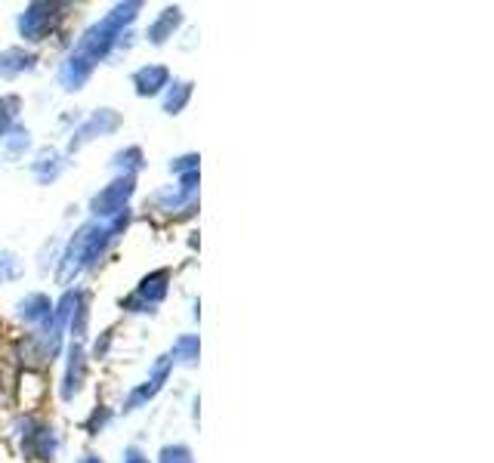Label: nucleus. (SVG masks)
Masks as SVG:
<instances>
[{"label":"nucleus","instance_id":"0eeeda50","mask_svg":"<svg viewBox=\"0 0 494 463\" xmlns=\"http://www.w3.org/2000/svg\"><path fill=\"white\" fill-rule=\"evenodd\" d=\"M176 25H180V10H164V16H161V19L149 28L152 43H164V41H167V34H171Z\"/></svg>","mask_w":494,"mask_h":463},{"label":"nucleus","instance_id":"7ed1b4c3","mask_svg":"<svg viewBox=\"0 0 494 463\" xmlns=\"http://www.w3.org/2000/svg\"><path fill=\"white\" fill-rule=\"evenodd\" d=\"M130 192H134V180H117V182H112V186L106 189L102 195H96L93 198V213H121L124 210V201L130 198Z\"/></svg>","mask_w":494,"mask_h":463},{"label":"nucleus","instance_id":"423d86ee","mask_svg":"<svg viewBox=\"0 0 494 463\" xmlns=\"http://www.w3.org/2000/svg\"><path fill=\"white\" fill-rule=\"evenodd\" d=\"M22 319L25 321H43L50 319V300L43 293H32V297L22 303Z\"/></svg>","mask_w":494,"mask_h":463},{"label":"nucleus","instance_id":"f03ea898","mask_svg":"<svg viewBox=\"0 0 494 463\" xmlns=\"http://www.w3.org/2000/svg\"><path fill=\"white\" fill-rule=\"evenodd\" d=\"M53 19H56V6H50V4H34V6H28V10L19 16V32H22V38L41 41L43 34H47L50 28H53Z\"/></svg>","mask_w":494,"mask_h":463},{"label":"nucleus","instance_id":"9d476101","mask_svg":"<svg viewBox=\"0 0 494 463\" xmlns=\"http://www.w3.org/2000/svg\"><path fill=\"white\" fill-rule=\"evenodd\" d=\"M189 97H191V84H176V87H171V93H167L164 108H167L171 115H180V112H182V106L189 102Z\"/></svg>","mask_w":494,"mask_h":463},{"label":"nucleus","instance_id":"6e6552de","mask_svg":"<svg viewBox=\"0 0 494 463\" xmlns=\"http://www.w3.org/2000/svg\"><path fill=\"white\" fill-rule=\"evenodd\" d=\"M80 380H84V356H80V349H75V352H71L69 377H65V399H71V395L78 393Z\"/></svg>","mask_w":494,"mask_h":463},{"label":"nucleus","instance_id":"f8f14e48","mask_svg":"<svg viewBox=\"0 0 494 463\" xmlns=\"http://www.w3.org/2000/svg\"><path fill=\"white\" fill-rule=\"evenodd\" d=\"M161 463H191V454H189V448L173 445V448H164V451H161Z\"/></svg>","mask_w":494,"mask_h":463},{"label":"nucleus","instance_id":"39448f33","mask_svg":"<svg viewBox=\"0 0 494 463\" xmlns=\"http://www.w3.org/2000/svg\"><path fill=\"white\" fill-rule=\"evenodd\" d=\"M164 282H167V272H154V275H149L143 284H139L136 297L149 300V303H158V300L167 293V284H164Z\"/></svg>","mask_w":494,"mask_h":463},{"label":"nucleus","instance_id":"2eb2a0df","mask_svg":"<svg viewBox=\"0 0 494 463\" xmlns=\"http://www.w3.org/2000/svg\"><path fill=\"white\" fill-rule=\"evenodd\" d=\"M80 463H102V460H99V458H84Z\"/></svg>","mask_w":494,"mask_h":463},{"label":"nucleus","instance_id":"9b49d317","mask_svg":"<svg viewBox=\"0 0 494 463\" xmlns=\"http://www.w3.org/2000/svg\"><path fill=\"white\" fill-rule=\"evenodd\" d=\"M198 358V340L195 337H182L173 347V362H195Z\"/></svg>","mask_w":494,"mask_h":463},{"label":"nucleus","instance_id":"ddd939ff","mask_svg":"<svg viewBox=\"0 0 494 463\" xmlns=\"http://www.w3.org/2000/svg\"><path fill=\"white\" fill-rule=\"evenodd\" d=\"M124 463H149V458H143L136 448H127V454H124Z\"/></svg>","mask_w":494,"mask_h":463},{"label":"nucleus","instance_id":"4468645a","mask_svg":"<svg viewBox=\"0 0 494 463\" xmlns=\"http://www.w3.org/2000/svg\"><path fill=\"white\" fill-rule=\"evenodd\" d=\"M6 130H10V112H4L0 106V136H6Z\"/></svg>","mask_w":494,"mask_h":463},{"label":"nucleus","instance_id":"20e7f679","mask_svg":"<svg viewBox=\"0 0 494 463\" xmlns=\"http://www.w3.org/2000/svg\"><path fill=\"white\" fill-rule=\"evenodd\" d=\"M167 80H171V71H167L164 65H149V69H139L134 75L139 97H152V93H158L161 87H167Z\"/></svg>","mask_w":494,"mask_h":463},{"label":"nucleus","instance_id":"f257e3e1","mask_svg":"<svg viewBox=\"0 0 494 463\" xmlns=\"http://www.w3.org/2000/svg\"><path fill=\"white\" fill-rule=\"evenodd\" d=\"M139 10V4H127V6H117L112 16H106L96 28L84 34V41L78 43V50L71 53V59L65 62L62 69V84L69 87V90H78L80 84H84L87 78H90L93 65L99 62V59H106V53L112 50V43L117 41V32H121V25H127V22H134Z\"/></svg>","mask_w":494,"mask_h":463},{"label":"nucleus","instance_id":"1a4fd4ad","mask_svg":"<svg viewBox=\"0 0 494 463\" xmlns=\"http://www.w3.org/2000/svg\"><path fill=\"white\" fill-rule=\"evenodd\" d=\"M164 377H167V365H161V367H158V374H154V377L149 380V386H139L136 393L130 395V402H127V411H134V408H136L143 399H152V395L161 389V380H164Z\"/></svg>","mask_w":494,"mask_h":463}]
</instances>
